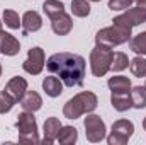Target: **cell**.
Returning <instances> with one entry per match:
<instances>
[{
  "label": "cell",
  "mask_w": 146,
  "mask_h": 145,
  "mask_svg": "<svg viewBox=\"0 0 146 145\" xmlns=\"http://www.w3.org/2000/svg\"><path fill=\"white\" fill-rule=\"evenodd\" d=\"M46 68L58 75L61 82L68 87H80L85 79V60L80 55L61 51L48 58Z\"/></svg>",
  "instance_id": "cell-1"
},
{
  "label": "cell",
  "mask_w": 146,
  "mask_h": 145,
  "mask_svg": "<svg viewBox=\"0 0 146 145\" xmlns=\"http://www.w3.org/2000/svg\"><path fill=\"white\" fill-rule=\"evenodd\" d=\"M114 24L110 28H104L100 29L97 34H95V43L100 44V46H107V48H114V46H119V44H124L131 39V31H133V26L122 17V15H117L114 17L112 21Z\"/></svg>",
  "instance_id": "cell-2"
},
{
  "label": "cell",
  "mask_w": 146,
  "mask_h": 145,
  "mask_svg": "<svg viewBox=\"0 0 146 145\" xmlns=\"http://www.w3.org/2000/svg\"><path fill=\"white\" fill-rule=\"evenodd\" d=\"M97 108V96L94 92L83 91L80 94H76L70 101H66L65 108H63V114L68 119H76L85 113H92Z\"/></svg>",
  "instance_id": "cell-3"
},
{
  "label": "cell",
  "mask_w": 146,
  "mask_h": 145,
  "mask_svg": "<svg viewBox=\"0 0 146 145\" xmlns=\"http://www.w3.org/2000/svg\"><path fill=\"white\" fill-rule=\"evenodd\" d=\"M15 128L19 132V142L21 144H37V123L31 111H24L17 116Z\"/></svg>",
  "instance_id": "cell-4"
},
{
  "label": "cell",
  "mask_w": 146,
  "mask_h": 145,
  "mask_svg": "<svg viewBox=\"0 0 146 145\" xmlns=\"http://www.w3.org/2000/svg\"><path fill=\"white\" fill-rule=\"evenodd\" d=\"M112 56H114V51H112V48H107V46L97 44L92 50V53H90V70L94 73V77H104L109 72Z\"/></svg>",
  "instance_id": "cell-5"
},
{
  "label": "cell",
  "mask_w": 146,
  "mask_h": 145,
  "mask_svg": "<svg viewBox=\"0 0 146 145\" xmlns=\"http://www.w3.org/2000/svg\"><path fill=\"white\" fill-rule=\"evenodd\" d=\"M134 132V125L129 119H117L112 125L110 135L107 137V144L109 145H124L127 144V140L133 137Z\"/></svg>",
  "instance_id": "cell-6"
},
{
  "label": "cell",
  "mask_w": 146,
  "mask_h": 145,
  "mask_svg": "<svg viewBox=\"0 0 146 145\" xmlns=\"http://www.w3.org/2000/svg\"><path fill=\"white\" fill-rule=\"evenodd\" d=\"M83 126H85V135H87V140L88 142H100L106 138V123L102 121L100 116L97 114H88L83 121Z\"/></svg>",
  "instance_id": "cell-7"
},
{
  "label": "cell",
  "mask_w": 146,
  "mask_h": 145,
  "mask_svg": "<svg viewBox=\"0 0 146 145\" xmlns=\"http://www.w3.org/2000/svg\"><path fill=\"white\" fill-rule=\"evenodd\" d=\"M22 68L27 73H31V75L41 73V70L44 68V50L39 48V46L31 48L29 53H27L26 62L22 63Z\"/></svg>",
  "instance_id": "cell-8"
},
{
  "label": "cell",
  "mask_w": 146,
  "mask_h": 145,
  "mask_svg": "<svg viewBox=\"0 0 146 145\" xmlns=\"http://www.w3.org/2000/svg\"><path fill=\"white\" fill-rule=\"evenodd\" d=\"M51 29H53V33L58 34V36H66V34H70L72 29H73V21H72V17H70V14H66V12L63 10V12H60L58 15L51 17Z\"/></svg>",
  "instance_id": "cell-9"
},
{
  "label": "cell",
  "mask_w": 146,
  "mask_h": 145,
  "mask_svg": "<svg viewBox=\"0 0 146 145\" xmlns=\"http://www.w3.org/2000/svg\"><path fill=\"white\" fill-rule=\"evenodd\" d=\"M26 91H27V82H26V79H22V77H12V79L7 82V85H5V92H7L15 103L22 99V96L26 94Z\"/></svg>",
  "instance_id": "cell-10"
},
{
  "label": "cell",
  "mask_w": 146,
  "mask_h": 145,
  "mask_svg": "<svg viewBox=\"0 0 146 145\" xmlns=\"http://www.w3.org/2000/svg\"><path fill=\"white\" fill-rule=\"evenodd\" d=\"M42 26V19L36 10H27L22 15V34H29V33H36Z\"/></svg>",
  "instance_id": "cell-11"
},
{
  "label": "cell",
  "mask_w": 146,
  "mask_h": 145,
  "mask_svg": "<svg viewBox=\"0 0 146 145\" xmlns=\"http://www.w3.org/2000/svg\"><path fill=\"white\" fill-rule=\"evenodd\" d=\"M19 50H21L19 41L12 34H9V33L0 29V53H3L7 56H14V55L19 53Z\"/></svg>",
  "instance_id": "cell-12"
},
{
  "label": "cell",
  "mask_w": 146,
  "mask_h": 145,
  "mask_svg": "<svg viewBox=\"0 0 146 145\" xmlns=\"http://www.w3.org/2000/svg\"><path fill=\"white\" fill-rule=\"evenodd\" d=\"M63 125L60 123V119L58 118H54V116H51V118H48L46 121H44V138H42V142L48 145H51L54 140H56V137H58V132H60V128H61Z\"/></svg>",
  "instance_id": "cell-13"
},
{
  "label": "cell",
  "mask_w": 146,
  "mask_h": 145,
  "mask_svg": "<svg viewBox=\"0 0 146 145\" xmlns=\"http://www.w3.org/2000/svg\"><path fill=\"white\" fill-rule=\"evenodd\" d=\"M19 103H21L24 111H31V113L41 109V106H42V99L36 91H26V94L22 96V99Z\"/></svg>",
  "instance_id": "cell-14"
},
{
  "label": "cell",
  "mask_w": 146,
  "mask_h": 145,
  "mask_svg": "<svg viewBox=\"0 0 146 145\" xmlns=\"http://www.w3.org/2000/svg\"><path fill=\"white\" fill-rule=\"evenodd\" d=\"M110 104H112V108L115 109V111H119V113H124V111L133 108V101H131L129 92H112Z\"/></svg>",
  "instance_id": "cell-15"
},
{
  "label": "cell",
  "mask_w": 146,
  "mask_h": 145,
  "mask_svg": "<svg viewBox=\"0 0 146 145\" xmlns=\"http://www.w3.org/2000/svg\"><path fill=\"white\" fill-rule=\"evenodd\" d=\"M42 89L49 97H58L63 92V82H61V79H58L54 75H49L42 80Z\"/></svg>",
  "instance_id": "cell-16"
},
{
  "label": "cell",
  "mask_w": 146,
  "mask_h": 145,
  "mask_svg": "<svg viewBox=\"0 0 146 145\" xmlns=\"http://www.w3.org/2000/svg\"><path fill=\"white\" fill-rule=\"evenodd\" d=\"M122 17L134 28V26H139V24H143L146 22V9L143 7H133V9H127L124 14H122Z\"/></svg>",
  "instance_id": "cell-17"
},
{
  "label": "cell",
  "mask_w": 146,
  "mask_h": 145,
  "mask_svg": "<svg viewBox=\"0 0 146 145\" xmlns=\"http://www.w3.org/2000/svg\"><path fill=\"white\" fill-rule=\"evenodd\" d=\"M107 85H109L110 92H129L131 91V80L127 77H122V75L110 77Z\"/></svg>",
  "instance_id": "cell-18"
},
{
  "label": "cell",
  "mask_w": 146,
  "mask_h": 145,
  "mask_svg": "<svg viewBox=\"0 0 146 145\" xmlns=\"http://www.w3.org/2000/svg\"><path fill=\"white\" fill-rule=\"evenodd\" d=\"M76 138H78V132L73 126H61L56 137V140L63 145H73L76 142Z\"/></svg>",
  "instance_id": "cell-19"
},
{
  "label": "cell",
  "mask_w": 146,
  "mask_h": 145,
  "mask_svg": "<svg viewBox=\"0 0 146 145\" xmlns=\"http://www.w3.org/2000/svg\"><path fill=\"white\" fill-rule=\"evenodd\" d=\"M129 96H131V101H133V108L136 109L146 108V87H141V85L131 87Z\"/></svg>",
  "instance_id": "cell-20"
},
{
  "label": "cell",
  "mask_w": 146,
  "mask_h": 145,
  "mask_svg": "<svg viewBox=\"0 0 146 145\" xmlns=\"http://www.w3.org/2000/svg\"><path fill=\"white\" fill-rule=\"evenodd\" d=\"M129 48L138 55H146V31L131 38L129 39Z\"/></svg>",
  "instance_id": "cell-21"
},
{
  "label": "cell",
  "mask_w": 146,
  "mask_h": 145,
  "mask_svg": "<svg viewBox=\"0 0 146 145\" xmlns=\"http://www.w3.org/2000/svg\"><path fill=\"white\" fill-rule=\"evenodd\" d=\"M42 10H44V14L51 19V17L58 15L60 12H63V10H65V5H63V2H60V0H46V2L42 3Z\"/></svg>",
  "instance_id": "cell-22"
},
{
  "label": "cell",
  "mask_w": 146,
  "mask_h": 145,
  "mask_svg": "<svg viewBox=\"0 0 146 145\" xmlns=\"http://www.w3.org/2000/svg\"><path fill=\"white\" fill-rule=\"evenodd\" d=\"M127 65H129V58H127L126 53H121V51L114 53L112 63H110V70L112 72H122L124 68H127Z\"/></svg>",
  "instance_id": "cell-23"
},
{
  "label": "cell",
  "mask_w": 146,
  "mask_h": 145,
  "mask_svg": "<svg viewBox=\"0 0 146 145\" xmlns=\"http://www.w3.org/2000/svg\"><path fill=\"white\" fill-rule=\"evenodd\" d=\"M129 68H131V73L138 79L145 77L146 75V60L143 56H136L129 62Z\"/></svg>",
  "instance_id": "cell-24"
},
{
  "label": "cell",
  "mask_w": 146,
  "mask_h": 145,
  "mask_svg": "<svg viewBox=\"0 0 146 145\" xmlns=\"http://www.w3.org/2000/svg\"><path fill=\"white\" fill-rule=\"evenodd\" d=\"M72 14L76 17H87L90 14V3L87 0H73L72 2Z\"/></svg>",
  "instance_id": "cell-25"
},
{
  "label": "cell",
  "mask_w": 146,
  "mask_h": 145,
  "mask_svg": "<svg viewBox=\"0 0 146 145\" xmlns=\"http://www.w3.org/2000/svg\"><path fill=\"white\" fill-rule=\"evenodd\" d=\"M3 22L10 29H19V26H22V21L19 19V14L15 10H10V9L3 10Z\"/></svg>",
  "instance_id": "cell-26"
},
{
  "label": "cell",
  "mask_w": 146,
  "mask_h": 145,
  "mask_svg": "<svg viewBox=\"0 0 146 145\" xmlns=\"http://www.w3.org/2000/svg\"><path fill=\"white\" fill-rule=\"evenodd\" d=\"M14 104H15V101L3 91V92H0V114H5V113H9L10 109L14 108Z\"/></svg>",
  "instance_id": "cell-27"
},
{
  "label": "cell",
  "mask_w": 146,
  "mask_h": 145,
  "mask_svg": "<svg viewBox=\"0 0 146 145\" xmlns=\"http://www.w3.org/2000/svg\"><path fill=\"white\" fill-rule=\"evenodd\" d=\"M131 3L133 0H109V9L110 10H126L129 9Z\"/></svg>",
  "instance_id": "cell-28"
},
{
  "label": "cell",
  "mask_w": 146,
  "mask_h": 145,
  "mask_svg": "<svg viewBox=\"0 0 146 145\" xmlns=\"http://www.w3.org/2000/svg\"><path fill=\"white\" fill-rule=\"evenodd\" d=\"M133 2H136L139 7H143V9H146V0H133Z\"/></svg>",
  "instance_id": "cell-29"
},
{
  "label": "cell",
  "mask_w": 146,
  "mask_h": 145,
  "mask_svg": "<svg viewBox=\"0 0 146 145\" xmlns=\"http://www.w3.org/2000/svg\"><path fill=\"white\" fill-rule=\"evenodd\" d=\"M143 128H145V132H146V118L143 119Z\"/></svg>",
  "instance_id": "cell-30"
},
{
  "label": "cell",
  "mask_w": 146,
  "mask_h": 145,
  "mask_svg": "<svg viewBox=\"0 0 146 145\" xmlns=\"http://www.w3.org/2000/svg\"><path fill=\"white\" fill-rule=\"evenodd\" d=\"M90 2H100V0H90Z\"/></svg>",
  "instance_id": "cell-31"
},
{
  "label": "cell",
  "mask_w": 146,
  "mask_h": 145,
  "mask_svg": "<svg viewBox=\"0 0 146 145\" xmlns=\"http://www.w3.org/2000/svg\"><path fill=\"white\" fill-rule=\"evenodd\" d=\"M0 75H2V65H0Z\"/></svg>",
  "instance_id": "cell-32"
},
{
  "label": "cell",
  "mask_w": 146,
  "mask_h": 145,
  "mask_svg": "<svg viewBox=\"0 0 146 145\" xmlns=\"http://www.w3.org/2000/svg\"><path fill=\"white\" fill-rule=\"evenodd\" d=\"M0 29H2V22H0Z\"/></svg>",
  "instance_id": "cell-33"
},
{
  "label": "cell",
  "mask_w": 146,
  "mask_h": 145,
  "mask_svg": "<svg viewBox=\"0 0 146 145\" xmlns=\"http://www.w3.org/2000/svg\"><path fill=\"white\" fill-rule=\"evenodd\" d=\"M145 77H146V75H145ZM145 87H146V85H145Z\"/></svg>",
  "instance_id": "cell-34"
}]
</instances>
